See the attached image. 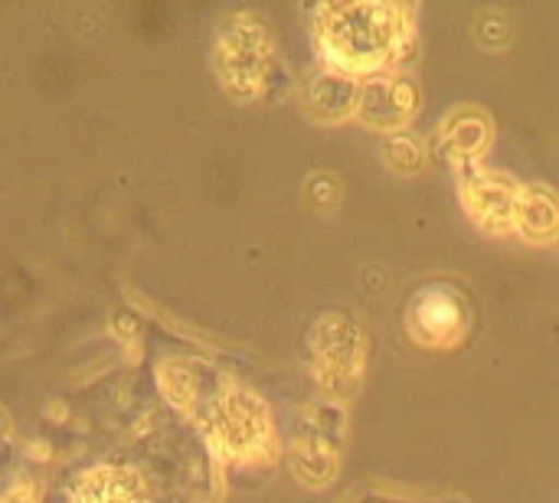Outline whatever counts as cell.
I'll return each instance as SVG.
<instances>
[{
	"label": "cell",
	"mask_w": 559,
	"mask_h": 503,
	"mask_svg": "<svg viewBox=\"0 0 559 503\" xmlns=\"http://www.w3.org/2000/svg\"><path fill=\"white\" fill-rule=\"evenodd\" d=\"M386 157H390V164H393V167L416 170V167H419L423 151H419V144H416L409 134H393V137L386 141Z\"/></svg>",
	"instance_id": "obj_9"
},
{
	"label": "cell",
	"mask_w": 559,
	"mask_h": 503,
	"mask_svg": "<svg viewBox=\"0 0 559 503\" xmlns=\"http://www.w3.org/2000/svg\"><path fill=\"white\" fill-rule=\"evenodd\" d=\"M79 503H138L128 475H118L111 468H95L79 484Z\"/></svg>",
	"instance_id": "obj_8"
},
{
	"label": "cell",
	"mask_w": 559,
	"mask_h": 503,
	"mask_svg": "<svg viewBox=\"0 0 559 503\" xmlns=\"http://www.w3.org/2000/svg\"><path fill=\"white\" fill-rule=\"evenodd\" d=\"M518 226L531 236V239H550L559 226V203L557 196L544 187H527L518 196V213H514Z\"/></svg>",
	"instance_id": "obj_6"
},
{
	"label": "cell",
	"mask_w": 559,
	"mask_h": 503,
	"mask_svg": "<svg viewBox=\"0 0 559 503\" xmlns=\"http://www.w3.org/2000/svg\"><path fill=\"white\" fill-rule=\"evenodd\" d=\"M393 10L386 7H328L321 10V33L331 49V56L341 65L364 69L380 65L396 39V23L390 20Z\"/></svg>",
	"instance_id": "obj_1"
},
{
	"label": "cell",
	"mask_w": 559,
	"mask_h": 503,
	"mask_svg": "<svg viewBox=\"0 0 559 503\" xmlns=\"http://www.w3.org/2000/svg\"><path fill=\"white\" fill-rule=\"evenodd\" d=\"M465 200L488 229H508L514 223L518 196L511 180H504L501 173H485V170L472 173L465 180Z\"/></svg>",
	"instance_id": "obj_4"
},
{
	"label": "cell",
	"mask_w": 559,
	"mask_h": 503,
	"mask_svg": "<svg viewBox=\"0 0 559 503\" xmlns=\"http://www.w3.org/2000/svg\"><path fill=\"white\" fill-rule=\"evenodd\" d=\"M357 98V85L350 82V75L341 72H328V75H314V82L308 85V101L324 115V118H341L354 108Z\"/></svg>",
	"instance_id": "obj_7"
},
{
	"label": "cell",
	"mask_w": 559,
	"mask_h": 503,
	"mask_svg": "<svg viewBox=\"0 0 559 503\" xmlns=\"http://www.w3.org/2000/svg\"><path fill=\"white\" fill-rule=\"evenodd\" d=\"M416 111V88L406 79H377L360 95V115L377 128H400Z\"/></svg>",
	"instance_id": "obj_5"
},
{
	"label": "cell",
	"mask_w": 559,
	"mask_h": 503,
	"mask_svg": "<svg viewBox=\"0 0 559 503\" xmlns=\"http://www.w3.org/2000/svg\"><path fill=\"white\" fill-rule=\"evenodd\" d=\"M0 503H36V501H33V494H29V491H23V488H20V491L7 494Z\"/></svg>",
	"instance_id": "obj_10"
},
{
	"label": "cell",
	"mask_w": 559,
	"mask_h": 503,
	"mask_svg": "<svg viewBox=\"0 0 559 503\" xmlns=\"http://www.w3.org/2000/svg\"><path fill=\"white\" fill-rule=\"evenodd\" d=\"M468 327V304L449 285L423 288L409 304V331L423 344H455Z\"/></svg>",
	"instance_id": "obj_3"
},
{
	"label": "cell",
	"mask_w": 559,
	"mask_h": 503,
	"mask_svg": "<svg viewBox=\"0 0 559 503\" xmlns=\"http://www.w3.org/2000/svg\"><path fill=\"white\" fill-rule=\"evenodd\" d=\"M269 62V36L252 16H233L216 39V69L229 92L252 95Z\"/></svg>",
	"instance_id": "obj_2"
}]
</instances>
